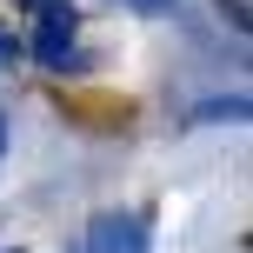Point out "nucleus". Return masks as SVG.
Here are the masks:
<instances>
[{
  "label": "nucleus",
  "instance_id": "obj_1",
  "mask_svg": "<svg viewBox=\"0 0 253 253\" xmlns=\"http://www.w3.org/2000/svg\"><path fill=\"white\" fill-rule=\"evenodd\" d=\"M47 74H80L87 67V47H80V7L74 0H40L34 13V34L20 40Z\"/></svg>",
  "mask_w": 253,
  "mask_h": 253
},
{
  "label": "nucleus",
  "instance_id": "obj_2",
  "mask_svg": "<svg viewBox=\"0 0 253 253\" xmlns=\"http://www.w3.org/2000/svg\"><path fill=\"white\" fill-rule=\"evenodd\" d=\"M80 253H147V220L140 213H93L80 233Z\"/></svg>",
  "mask_w": 253,
  "mask_h": 253
},
{
  "label": "nucleus",
  "instance_id": "obj_3",
  "mask_svg": "<svg viewBox=\"0 0 253 253\" xmlns=\"http://www.w3.org/2000/svg\"><path fill=\"white\" fill-rule=\"evenodd\" d=\"M213 120H247V93H213L193 107V126H213Z\"/></svg>",
  "mask_w": 253,
  "mask_h": 253
},
{
  "label": "nucleus",
  "instance_id": "obj_4",
  "mask_svg": "<svg viewBox=\"0 0 253 253\" xmlns=\"http://www.w3.org/2000/svg\"><path fill=\"white\" fill-rule=\"evenodd\" d=\"M213 7H220V20H227L233 34H247V0H213Z\"/></svg>",
  "mask_w": 253,
  "mask_h": 253
},
{
  "label": "nucleus",
  "instance_id": "obj_5",
  "mask_svg": "<svg viewBox=\"0 0 253 253\" xmlns=\"http://www.w3.org/2000/svg\"><path fill=\"white\" fill-rule=\"evenodd\" d=\"M20 60H27V47L7 34V27H0V67H20Z\"/></svg>",
  "mask_w": 253,
  "mask_h": 253
},
{
  "label": "nucleus",
  "instance_id": "obj_6",
  "mask_svg": "<svg viewBox=\"0 0 253 253\" xmlns=\"http://www.w3.org/2000/svg\"><path fill=\"white\" fill-rule=\"evenodd\" d=\"M120 7H133V13H173L180 0H120Z\"/></svg>",
  "mask_w": 253,
  "mask_h": 253
},
{
  "label": "nucleus",
  "instance_id": "obj_7",
  "mask_svg": "<svg viewBox=\"0 0 253 253\" xmlns=\"http://www.w3.org/2000/svg\"><path fill=\"white\" fill-rule=\"evenodd\" d=\"M0 160H7V114H0Z\"/></svg>",
  "mask_w": 253,
  "mask_h": 253
},
{
  "label": "nucleus",
  "instance_id": "obj_8",
  "mask_svg": "<svg viewBox=\"0 0 253 253\" xmlns=\"http://www.w3.org/2000/svg\"><path fill=\"white\" fill-rule=\"evenodd\" d=\"M0 253H27V247H0Z\"/></svg>",
  "mask_w": 253,
  "mask_h": 253
}]
</instances>
